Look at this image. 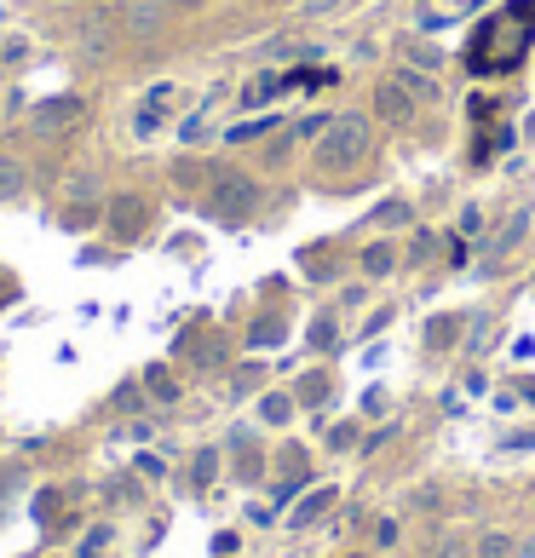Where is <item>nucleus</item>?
<instances>
[{
  "label": "nucleus",
  "instance_id": "f257e3e1",
  "mask_svg": "<svg viewBox=\"0 0 535 558\" xmlns=\"http://www.w3.org/2000/svg\"><path fill=\"white\" fill-rule=\"evenodd\" d=\"M317 167L323 173H351V167L369 156V144H374V127H369V116H334L317 133Z\"/></svg>",
  "mask_w": 535,
  "mask_h": 558
},
{
  "label": "nucleus",
  "instance_id": "f03ea898",
  "mask_svg": "<svg viewBox=\"0 0 535 558\" xmlns=\"http://www.w3.org/2000/svg\"><path fill=\"white\" fill-rule=\"evenodd\" d=\"M259 208V185L248 173H231V167H213L208 173V213L219 225H242L248 213Z\"/></svg>",
  "mask_w": 535,
  "mask_h": 558
},
{
  "label": "nucleus",
  "instance_id": "7ed1b4c3",
  "mask_svg": "<svg viewBox=\"0 0 535 558\" xmlns=\"http://www.w3.org/2000/svg\"><path fill=\"white\" fill-rule=\"evenodd\" d=\"M116 18H121V35H127V41H156L167 29V0H121Z\"/></svg>",
  "mask_w": 535,
  "mask_h": 558
},
{
  "label": "nucleus",
  "instance_id": "20e7f679",
  "mask_svg": "<svg viewBox=\"0 0 535 558\" xmlns=\"http://www.w3.org/2000/svg\"><path fill=\"white\" fill-rule=\"evenodd\" d=\"M81 116H87V98L81 93H58V98H47V104H35V127H41V133H64V127H75Z\"/></svg>",
  "mask_w": 535,
  "mask_h": 558
},
{
  "label": "nucleus",
  "instance_id": "39448f33",
  "mask_svg": "<svg viewBox=\"0 0 535 558\" xmlns=\"http://www.w3.org/2000/svg\"><path fill=\"white\" fill-rule=\"evenodd\" d=\"M374 110H380V121L403 127V121L415 116V93H409L403 81H380V93H374Z\"/></svg>",
  "mask_w": 535,
  "mask_h": 558
},
{
  "label": "nucleus",
  "instance_id": "423d86ee",
  "mask_svg": "<svg viewBox=\"0 0 535 558\" xmlns=\"http://www.w3.org/2000/svg\"><path fill=\"white\" fill-rule=\"evenodd\" d=\"M139 231H144V202L139 196H116V202H110V236L133 242Z\"/></svg>",
  "mask_w": 535,
  "mask_h": 558
},
{
  "label": "nucleus",
  "instance_id": "0eeeda50",
  "mask_svg": "<svg viewBox=\"0 0 535 558\" xmlns=\"http://www.w3.org/2000/svg\"><path fill=\"white\" fill-rule=\"evenodd\" d=\"M524 231H530V213L518 208V213H512V219H507V225H501V236L489 242V254H484V271H495V265H501V259H507L512 248L524 242Z\"/></svg>",
  "mask_w": 535,
  "mask_h": 558
},
{
  "label": "nucleus",
  "instance_id": "6e6552de",
  "mask_svg": "<svg viewBox=\"0 0 535 558\" xmlns=\"http://www.w3.org/2000/svg\"><path fill=\"white\" fill-rule=\"evenodd\" d=\"M116 35H121V18H116V12H93V24L81 29V47L93 52V58H104V52L116 47Z\"/></svg>",
  "mask_w": 535,
  "mask_h": 558
},
{
  "label": "nucleus",
  "instance_id": "1a4fd4ad",
  "mask_svg": "<svg viewBox=\"0 0 535 558\" xmlns=\"http://www.w3.org/2000/svg\"><path fill=\"white\" fill-rule=\"evenodd\" d=\"M24 190H29V167L12 150H0V196H24Z\"/></svg>",
  "mask_w": 535,
  "mask_h": 558
},
{
  "label": "nucleus",
  "instance_id": "9d476101",
  "mask_svg": "<svg viewBox=\"0 0 535 558\" xmlns=\"http://www.w3.org/2000/svg\"><path fill=\"white\" fill-rule=\"evenodd\" d=\"M328 507H334V489H311V495L300 501V512H294V524L305 530V524H317V518H323Z\"/></svg>",
  "mask_w": 535,
  "mask_h": 558
},
{
  "label": "nucleus",
  "instance_id": "9b49d317",
  "mask_svg": "<svg viewBox=\"0 0 535 558\" xmlns=\"http://www.w3.org/2000/svg\"><path fill=\"white\" fill-rule=\"evenodd\" d=\"M392 265H397L392 242H369V248H363V271H369V277H386Z\"/></svg>",
  "mask_w": 535,
  "mask_h": 558
},
{
  "label": "nucleus",
  "instance_id": "f8f14e48",
  "mask_svg": "<svg viewBox=\"0 0 535 558\" xmlns=\"http://www.w3.org/2000/svg\"><path fill=\"white\" fill-rule=\"evenodd\" d=\"M478 558H518V541L501 535V530H489L484 541H478Z\"/></svg>",
  "mask_w": 535,
  "mask_h": 558
},
{
  "label": "nucleus",
  "instance_id": "ddd939ff",
  "mask_svg": "<svg viewBox=\"0 0 535 558\" xmlns=\"http://www.w3.org/2000/svg\"><path fill=\"white\" fill-rule=\"evenodd\" d=\"M455 328H461V317H432V323H426V346H455Z\"/></svg>",
  "mask_w": 535,
  "mask_h": 558
},
{
  "label": "nucleus",
  "instance_id": "4468645a",
  "mask_svg": "<svg viewBox=\"0 0 535 558\" xmlns=\"http://www.w3.org/2000/svg\"><path fill=\"white\" fill-rule=\"evenodd\" d=\"M392 81H403L415 98H438V81H432V75H420V70H397Z\"/></svg>",
  "mask_w": 535,
  "mask_h": 558
},
{
  "label": "nucleus",
  "instance_id": "2eb2a0df",
  "mask_svg": "<svg viewBox=\"0 0 535 558\" xmlns=\"http://www.w3.org/2000/svg\"><path fill=\"white\" fill-rule=\"evenodd\" d=\"M259 415L271 420V426H282V420L294 415V397H282V392H271V397H265V403H259Z\"/></svg>",
  "mask_w": 535,
  "mask_h": 558
},
{
  "label": "nucleus",
  "instance_id": "dca6fc26",
  "mask_svg": "<svg viewBox=\"0 0 535 558\" xmlns=\"http://www.w3.org/2000/svg\"><path fill=\"white\" fill-rule=\"evenodd\" d=\"M409 70H432V75H438L443 70V52L438 47H409Z\"/></svg>",
  "mask_w": 535,
  "mask_h": 558
},
{
  "label": "nucleus",
  "instance_id": "f3484780",
  "mask_svg": "<svg viewBox=\"0 0 535 558\" xmlns=\"http://www.w3.org/2000/svg\"><path fill=\"white\" fill-rule=\"evenodd\" d=\"M277 87H282V81H277V75H259V81H254V87H248V98H242V104H265V98H271V93H277Z\"/></svg>",
  "mask_w": 535,
  "mask_h": 558
},
{
  "label": "nucleus",
  "instance_id": "a211bd4d",
  "mask_svg": "<svg viewBox=\"0 0 535 558\" xmlns=\"http://www.w3.org/2000/svg\"><path fill=\"white\" fill-rule=\"evenodd\" d=\"M150 392L162 397V403H173V397H179V386L167 380V369H150Z\"/></svg>",
  "mask_w": 535,
  "mask_h": 558
},
{
  "label": "nucleus",
  "instance_id": "6ab92c4d",
  "mask_svg": "<svg viewBox=\"0 0 535 558\" xmlns=\"http://www.w3.org/2000/svg\"><path fill=\"white\" fill-rule=\"evenodd\" d=\"M213 472H219V455L202 449V455H196V484H213Z\"/></svg>",
  "mask_w": 535,
  "mask_h": 558
},
{
  "label": "nucleus",
  "instance_id": "aec40b11",
  "mask_svg": "<svg viewBox=\"0 0 535 558\" xmlns=\"http://www.w3.org/2000/svg\"><path fill=\"white\" fill-rule=\"evenodd\" d=\"M380 225H409V202H386V208H380Z\"/></svg>",
  "mask_w": 535,
  "mask_h": 558
},
{
  "label": "nucleus",
  "instance_id": "412c9836",
  "mask_svg": "<svg viewBox=\"0 0 535 558\" xmlns=\"http://www.w3.org/2000/svg\"><path fill=\"white\" fill-rule=\"evenodd\" d=\"M300 397H305V403H323V397H328V380H323V374H311V380L300 386Z\"/></svg>",
  "mask_w": 535,
  "mask_h": 558
},
{
  "label": "nucleus",
  "instance_id": "4be33fe9",
  "mask_svg": "<svg viewBox=\"0 0 535 558\" xmlns=\"http://www.w3.org/2000/svg\"><path fill=\"white\" fill-rule=\"evenodd\" d=\"M259 133H271V121H248V127H236L231 144H248V139H259Z\"/></svg>",
  "mask_w": 535,
  "mask_h": 558
},
{
  "label": "nucleus",
  "instance_id": "5701e85b",
  "mask_svg": "<svg viewBox=\"0 0 535 558\" xmlns=\"http://www.w3.org/2000/svg\"><path fill=\"white\" fill-rule=\"evenodd\" d=\"M282 340V323H259L254 328V346H277Z\"/></svg>",
  "mask_w": 535,
  "mask_h": 558
},
{
  "label": "nucleus",
  "instance_id": "b1692460",
  "mask_svg": "<svg viewBox=\"0 0 535 558\" xmlns=\"http://www.w3.org/2000/svg\"><path fill=\"white\" fill-rule=\"evenodd\" d=\"M409 259H415V265H420V259H432V236H426V231H415V248H409Z\"/></svg>",
  "mask_w": 535,
  "mask_h": 558
},
{
  "label": "nucleus",
  "instance_id": "393cba45",
  "mask_svg": "<svg viewBox=\"0 0 535 558\" xmlns=\"http://www.w3.org/2000/svg\"><path fill=\"white\" fill-rule=\"evenodd\" d=\"M202 179H208V173H202L196 162H179V185H202Z\"/></svg>",
  "mask_w": 535,
  "mask_h": 558
},
{
  "label": "nucleus",
  "instance_id": "a878e982",
  "mask_svg": "<svg viewBox=\"0 0 535 558\" xmlns=\"http://www.w3.org/2000/svg\"><path fill=\"white\" fill-rule=\"evenodd\" d=\"M340 0H300V12H311V18H323V12H334Z\"/></svg>",
  "mask_w": 535,
  "mask_h": 558
},
{
  "label": "nucleus",
  "instance_id": "bb28decb",
  "mask_svg": "<svg viewBox=\"0 0 535 558\" xmlns=\"http://www.w3.org/2000/svg\"><path fill=\"white\" fill-rule=\"evenodd\" d=\"M507 449H535V432H512Z\"/></svg>",
  "mask_w": 535,
  "mask_h": 558
},
{
  "label": "nucleus",
  "instance_id": "cd10ccee",
  "mask_svg": "<svg viewBox=\"0 0 535 558\" xmlns=\"http://www.w3.org/2000/svg\"><path fill=\"white\" fill-rule=\"evenodd\" d=\"M518 558H535V535L530 541H518Z\"/></svg>",
  "mask_w": 535,
  "mask_h": 558
},
{
  "label": "nucleus",
  "instance_id": "c85d7f7f",
  "mask_svg": "<svg viewBox=\"0 0 535 558\" xmlns=\"http://www.w3.org/2000/svg\"><path fill=\"white\" fill-rule=\"evenodd\" d=\"M12 300H18V288H0V305H12Z\"/></svg>",
  "mask_w": 535,
  "mask_h": 558
},
{
  "label": "nucleus",
  "instance_id": "c756f323",
  "mask_svg": "<svg viewBox=\"0 0 535 558\" xmlns=\"http://www.w3.org/2000/svg\"><path fill=\"white\" fill-rule=\"evenodd\" d=\"M524 133H530V144H535V110H530V121H524Z\"/></svg>",
  "mask_w": 535,
  "mask_h": 558
}]
</instances>
